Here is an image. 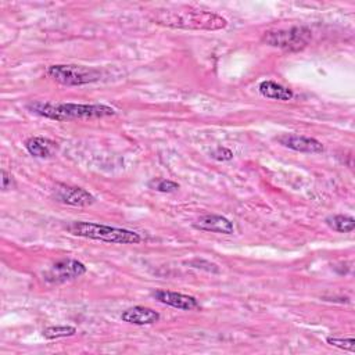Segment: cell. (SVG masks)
Returning a JSON list of instances; mask_svg holds the SVG:
<instances>
[{
	"label": "cell",
	"mask_w": 355,
	"mask_h": 355,
	"mask_svg": "<svg viewBox=\"0 0 355 355\" xmlns=\"http://www.w3.org/2000/svg\"><path fill=\"white\" fill-rule=\"evenodd\" d=\"M150 19L155 24L194 31H218L227 25V21L211 11H198L193 8L186 10H154Z\"/></svg>",
	"instance_id": "6da1fadb"
},
{
	"label": "cell",
	"mask_w": 355,
	"mask_h": 355,
	"mask_svg": "<svg viewBox=\"0 0 355 355\" xmlns=\"http://www.w3.org/2000/svg\"><path fill=\"white\" fill-rule=\"evenodd\" d=\"M26 108L40 116L53 121H72L103 118L115 114V110L105 104H76V103H51V101H32Z\"/></svg>",
	"instance_id": "7a4b0ae2"
},
{
	"label": "cell",
	"mask_w": 355,
	"mask_h": 355,
	"mask_svg": "<svg viewBox=\"0 0 355 355\" xmlns=\"http://www.w3.org/2000/svg\"><path fill=\"white\" fill-rule=\"evenodd\" d=\"M65 229L73 236L111 243V244H137L141 241V236L133 230L114 227V226L94 223V222L73 220L68 223Z\"/></svg>",
	"instance_id": "3957f363"
},
{
	"label": "cell",
	"mask_w": 355,
	"mask_h": 355,
	"mask_svg": "<svg viewBox=\"0 0 355 355\" xmlns=\"http://www.w3.org/2000/svg\"><path fill=\"white\" fill-rule=\"evenodd\" d=\"M47 75L65 86H80L97 82L101 78V72L92 67H83V65H65V64H57L50 65L47 68Z\"/></svg>",
	"instance_id": "277c9868"
},
{
	"label": "cell",
	"mask_w": 355,
	"mask_h": 355,
	"mask_svg": "<svg viewBox=\"0 0 355 355\" xmlns=\"http://www.w3.org/2000/svg\"><path fill=\"white\" fill-rule=\"evenodd\" d=\"M311 36L309 28L293 26L288 29L268 31L263 33L262 42L286 51H300L308 46Z\"/></svg>",
	"instance_id": "5b68a950"
},
{
	"label": "cell",
	"mask_w": 355,
	"mask_h": 355,
	"mask_svg": "<svg viewBox=\"0 0 355 355\" xmlns=\"http://www.w3.org/2000/svg\"><path fill=\"white\" fill-rule=\"evenodd\" d=\"M86 273V266L76 259H60L53 263L44 273L43 279L47 283H65Z\"/></svg>",
	"instance_id": "8992f818"
},
{
	"label": "cell",
	"mask_w": 355,
	"mask_h": 355,
	"mask_svg": "<svg viewBox=\"0 0 355 355\" xmlns=\"http://www.w3.org/2000/svg\"><path fill=\"white\" fill-rule=\"evenodd\" d=\"M53 196L58 202L72 205V207H87L96 201L94 196L87 190L82 187L65 186V184H57L54 187Z\"/></svg>",
	"instance_id": "52a82bcc"
},
{
	"label": "cell",
	"mask_w": 355,
	"mask_h": 355,
	"mask_svg": "<svg viewBox=\"0 0 355 355\" xmlns=\"http://www.w3.org/2000/svg\"><path fill=\"white\" fill-rule=\"evenodd\" d=\"M277 143L282 144L286 148L298 151V153H308V154H316V153H322L324 150L323 144L313 139V137H308V136H302V135H295V133H283L280 136L276 137Z\"/></svg>",
	"instance_id": "ba28073f"
},
{
	"label": "cell",
	"mask_w": 355,
	"mask_h": 355,
	"mask_svg": "<svg viewBox=\"0 0 355 355\" xmlns=\"http://www.w3.org/2000/svg\"><path fill=\"white\" fill-rule=\"evenodd\" d=\"M154 297L157 301L182 311H191L198 306V301L193 295H187V294H182L171 290H157L154 291Z\"/></svg>",
	"instance_id": "9c48e42d"
},
{
	"label": "cell",
	"mask_w": 355,
	"mask_h": 355,
	"mask_svg": "<svg viewBox=\"0 0 355 355\" xmlns=\"http://www.w3.org/2000/svg\"><path fill=\"white\" fill-rule=\"evenodd\" d=\"M196 229L204 230V232H211V233H220V234H233L234 233V226L233 223L222 216V215H215V214H207L200 216L194 225Z\"/></svg>",
	"instance_id": "30bf717a"
},
{
	"label": "cell",
	"mask_w": 355,
	"mask_h": 355,
	"mask_svg": "<svg viewBox=\"0 0 355 355\" xmlns=\"http://www.w3.org/2000/svg\"><path fill=\"white\" fill-rule=\"evenodd\" d=\"M121 319L130 324L137 326H146V324H154L159 320V313L151 308L147 306H132L125 309L121 313Z\"/></svg>",
	"instance_id": "8fae6325"
},
{
	"label": "cell",
	"mask_w": 355,
	"mask_h": 355,
	"mask_svg": "<svg viewBox=\"0 0 355 355\" xmlns=\"http://www.w3.org/2000/svg\"><path fill=\"white\" fill-rule=\"evenodd\" d=\"M259 93L270 100H279V101H288L293 98L294 93L291 89L284 87L273 80H263L258 86Z\"/></svg>",
	"instance_id": "7c38bea8"
},
{
	"label": "cell",
	"mask_w": 355,
	"mask_h": 355,
	"mask_svg": "<svg viewBox=\"0 0 355 355\" xmlns=\"http://www.w3.org/2000/svg\"><path fill=\"white\" fill-rule=\"evenodd\" d=\"M53 143L43 137H31L25 141V148L28 153L37 158H47L51 155V146Z\"/></svg>",
	"instance_id": "4fadbf2b"
},
{
	"label": "cell",
	"mask_w": 355,
	"mask_h": 355,
	"mask_svg": "<svg viewBox=\"0 0 355 355\" xmlns=\"http://www.w3.org/2000/svg\"><path fill=\"white\" fill-rule=\"evenodd\" d=\"M326 223L338 233H349L355 229V219L347 215H334L326 219Z\"/></svg>",
	"instance_id": "5bb4252c"
},
{
	"label": "cell",
	"mask_w": 355,
	"mask_h": 355,
	"mask_svg": "<svg viewBox=\"0 0 355 355\" xmlns=\"http://www.w3.org/2000/svg\"><path fill=\"white\" fill-rule=\"evenodd\" d=\"M76 333V329L69 324H57V326H49L46 327L42 334L47 340H55L62 337H71Z\"/></svg>",
	"instance_id": "9a60e30c"
},
{
	"label": "cell",
	"mask_w": 355,
	"mask_h": 355,
	"mask_svg": "<svg viewBox=\"0 0 355 355\" xmlns=\"http://www.w3.org/2000/svg\"><path fill=\"white\" fill-rule=\"evenodd\" d=\"M327 344L333 345V347H337L340 349H344V351H349V352H355V340L354 337H336V336H329L326 338Z\"/></svg>",
	"instance_id": "2e32d148"
},
{
	"label": "cell",
	"mask_w": 355,
	"mask_h": 355,
	"mask_svg": "<svg viewBox=\"0 0 355 355\" xmlns=\"http://www.w3.org/2000/svg\"><path fill=\"white\" fill-rule=\"evenodd\" d=\"M148 186L157 191H161V193H172V191H176L179 189V184L173 180H169V179H153Z\"/></svg>",
	"instance_id": "e0dca14e"
},
{
	"label": "cell",
	"mask_w": 355,
	"mask_h": 355,
	"mask_svg": "<svg viewBox=\"0 0 355 355\" xmlns=\"http://www.w3.org/2000/svg\"><path fill=\"white\" fill-rule=\"evenodd\" d=\"M212 157L218 161H229L233 158V153L226 148V147H218L214 153H212Z\"/></svg>",
	"instance_id": "ac0fdd59"
},
{
	"label": "cell",
	"mask_w": 355,
	"mask_h": 355,
	"mask_svg": "<svg viewBox=\"0 0 355 355\" xmlns=\"http://www.w3.org/2000/svg\"><path fill=\"white\" fill-rule=\"evenodd\" d=\"M1 189L6 191L8 189H11V184H12V176L6 171V169H1Z\"/></svg>",
	"instance_id": "d6986e66"
}]
</instances>
